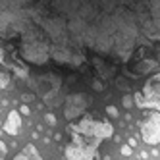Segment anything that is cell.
I'll return each instance as SVG.
<instances>
[{
    "instance_id": "6da1fadb",
    "label": "cell",
    "mask_w": 160,
    "mask_h": 160,
    "mask_svg": "<svg viewBox=\"0 0 160 160\" xmlns=\"http://www.w3.org/2000/svg\"><path fill=\"white\" fill-rule=\"evenodd\" d=\"M62 64L83 50L129 60L139 41H160V0H41L37 19Z\"/></svg>"
},
{
    "instance_id": "7a4b0ae2",
    "label": "cell",
    "mask_w": 160,
    "mask_h": 160,
    "mask_svg": "<svg viewBox=\"0 0 160 160\" xmlns=\"http://www.w3.org/2000/svg\"><path fill=\"white\" fill-rule=\"evenodd\" d=\"M100 141L102 139H98V137L72 131V143L66 147V158L68 160H95Z\"/></svg>"
},
{
    "instance_id": "3957f363",
    "label": "cell",
    "mask_w": 160,
    "mask_h": 160,
    "mask_svg": "<svg viewBox=\"0 0 160 160\" xmlns=\"http://www.w3.org/2000/svg\"><path fill=\"white\" fill-rule=\"evenodd\" d=\"M135 104L139 108H151L160 112V73L151 75L145 83L143 91L135 95Z\"/></svg>"
},
{
    "instance_id": "277c9868",
    "label": "cell",
    "mask_w": 160,
    "mask_h": 160,
    "mask_svg": "<svg viewBox=\"0 0 160 160\" xmlns=\"http://www.w3.org/2000/svg\"><path fill=\"white\" fill-rule=\"evenodd\" d=\"M70 131H77L83 135H91V137H98V139H108L114 135V128L110 122H98L93 118H83L79 123H73Z\"/></svg>"
},
{
    "instance_id": "5b68a950",
    "label": "cell",
    "mask_w": 160,
    "mask_h": 160,
    "mask_svg": "<svg viewBox=\"0 0 160 160\" xmlns=\"http://www.w3.org/2000/svg\"><path fill=\"white\" fill-rule=\"evenodd\" d=\"M141 137L148 145H158L160 143V112L147 108L143 118H141Z\"/></svg>"
},
{
    "instance_id": "8992f818",
    "label": "cell",
    "mask_w": 160,
    "mask_h": 160,
    "mask_svg": "<svg viewBox=\"0 0 160 160\" xmlns=\"http://www.w3.org/2000/svg\"><path fill=\"white\" fill-rule=\"evenodd\" d=\"M87 106L83 95H72L66 100V118H75L77 114H81Z\"/></svg>"
},
{
    "instance_id": "52a82bcc",
    "label": "cell",
    "mask_w": 160,
    "mask_h": 160,
    "mask_svg": "<svg viewBox=\"0 0 160 160\" xmlns=\"http://www.w3.org/2000/svg\"><path fill=\"white\" fill-rule=\"evenodd\" d=\"M19 128H21V116H19L18 110H12V112L8 114V120H6V123H4V129H6V133H10V135H16V133L19 131Z\"/></svg>"
},
{
    "instance_id": "ba28073f",
    "label": "cell",
    "mask_w": 160,
    "mask_h": 160,
    "mask_svg": "<svg viewBox=\"0 0 160 160\" xmlns=\"http://www.w3.org/2000/svg\"><path fill=\"white\" fill-rule=\"evenodd\" d=\"M156 60H141V62H137V66L135 68H128L129 70V73L131 75H145V73H148V72H152V70H156Z\"/></svg>"
},
{
    "instance_id": "9c48e42d",
    "label": "cell",
    "mask_w": 160,
    "mask_h": 160,
    "mask_svg": "<svg viewBox=\"0 0 160 160\" xmlns=\"http://www.w3.org/2000/svg\"><path fill=\"white\" fill-rule=\"evenodd\" d=\"M10 83V75L6 72H0V87H8Z\"/></svg>"
},
{
    "instance_id": "30bf717a",
    "label": "cell",
    "mask_w": 160,
    "mask_h": 160,
    "mask_svg": "<svg viewBox=\"0 0 160 160\" xmlns=\"http://www.w3.org/2000/svg\"><path fill=\"white\" fill-rule=\"evenodd\" d=\"M131 152H133V148H131L129 145H122V154H123V156H129Z\"/></svg>"
},
{
    "instance_id": "8fae6325",
    "label": "cell",
    "mask_w": 160,
    "mask_h": 160,
    "mask_svg": "<svg viewBox=\"0 0 160 160\" xmlns=\"http://www.w3.org/2000/svg\"><path fill=\"white\" fill-rule=\"evenodd\" d=\"M106 114H110L112 118H116V116H118V108H116V106H108V108H106Z\"/></svg>"
},
{
    "instance_id": "7c38bea8",
    "label": "cell",
    "mask_w": 160,
    "mask_h": 160,
    "mask_svg": "<svg viewBox=\"0 0 160 160\" xmlns=\"http://www.w3.org/2000/svg\"><path fill=\"white\" fill-rule=\"evenodd\" d=\"M6 152H8V148H6V145H4L2 141H0V160H4Z\"/></svg>"
},
{
    "instance_id": "4fadbf2b",
    "label": "cell",
    "mask_w": 160,
    "mask_h": 160,
    "mask_svg": "<svg viewBox=\"0 0 160 160\" xmlns=\"http://www.w3.org/2000/svg\"><path fill=\"white\" fill-rule=\"evenodd\" d=\"M19 112L23 114V116H29V114H31V110H29V106H27V104H23V106H21V108H19Z\"/></svg>"
},
{
    "instance_id": "5bb4252c",
    "label": "cell",
    "mask_w": 160,
    "mask_h": 160,
    "mask_svg": "<svg viewBox=\"0 0 160 160\" xmlns=\"http://www.w3.org/2000/svg\"><path fill=\"white\" fill-rule=\"evenodd\" d=\"M128 145L133 148V147H137V139H133V137H129V139H128Z\"/></svg>"
},
{
    "instance_id": "9a60e30c",
    "label": "cell",
    "mask_w": 160,
    "mask_h": 160,
    "mask_svg": "<svg viewBox=\"0 0 160 160\" xmlns=\"http://www.w3.org/2000/svg\"><path fill=\"white\" fill-rule=\"evenodd\" d=\"M47 120H48V123H52V125L56 123V118L52 116V114H47Z\"/></svg>"
},
{
    "instance_id": "2e32d148",
    "label": "cell",
    "mask_w": 160,
    "mask_h": 160,
    "mask_svg": "<svg viewBox=\"0 0 160 160\" xmlns=\"http://www.w3.org/2000/svg\"><path fill=\"white\" fill-rule=\"evenodd\" d=\"M14 160H29V158H27V154L23 152V154H18V156H16Z\"/></svg>"
},
{
    "instance_id": "e0dca14e",
    "label": "cell",
    "mask_w": 160,
    "mask_h": 160,
    "mask_svg": "<svg viewBox=\"0 0 160 160\" xmlns=\"http://www.w3.org/2000/svg\"><path fill=\"white\" fill-rule=\"evenodd\" d=\"M123 106H131V100L129 98H123Z\"/></svg>"
},
{
    "instance_id": "ac0fdd59",
    "label": "cell",
    "mask_w": 160,
    "mask_h": 160,
    "mask_svg": "<svg viewBox=\"0 0 160 160\" xmlns=\"http://www.w3.org/2000/svg\"><path fill=\"white\" fill-rule=\"evenodd\" d=\"M0 125H2V123H0Z\"/></svg>"
}]
</instances>
